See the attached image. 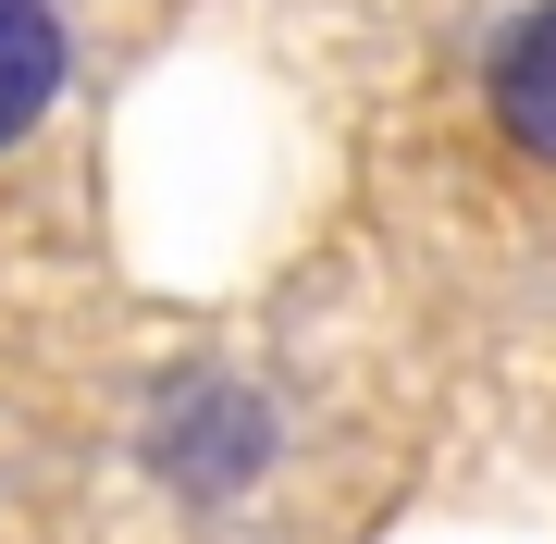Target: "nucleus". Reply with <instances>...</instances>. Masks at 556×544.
Here are the masks:
<instances>
[{
    "label": "nucleus",
    "mask_w": 556,
    "mask_h": 544,
    "mask_svg": "<svg viewBox=\"0 0 556 544\" xmlns=\"http://www.w3.org/2000/svg\"><path fill=\"white\" fill-rule=\"evenodd\" d=\"M260 458H273V421H260L248 396H186L174 421H161V470H174L186 495H236Z\"/></svg>",
    "instance_id": "1"
},
{
    "label": "nucleus",
    "mask_w": 556,
    "mask_h": 544,
    "mask_svg": "<svg viewBox=\"0 0 556 544\" xmlns=\"http://www.w3.org/2000/svg\"><path fill=\"white\" fill-rule=\"evenodd\" d=\"M482 87H495L507 137L532 149V162H556V0H532V13L495 38V75H482Z\"/></svg>",
    "instance_id": "2"
},
{
    "label": "nucleus",
    "mask_w": 556,
    "mask_h": 544,
    "mask_svg": "<svg viewBox=\"0 0 556 544\" xmlns=\"http://www.w3.org/2000/svg\"><path fill=\"white\" fill-rule=\"evenodd\" d=\"M62 13L50 0H0V149L13 137H38V112L62 100Z\"/></svg>",
    "instance_id": "3"
}]
</instances>
